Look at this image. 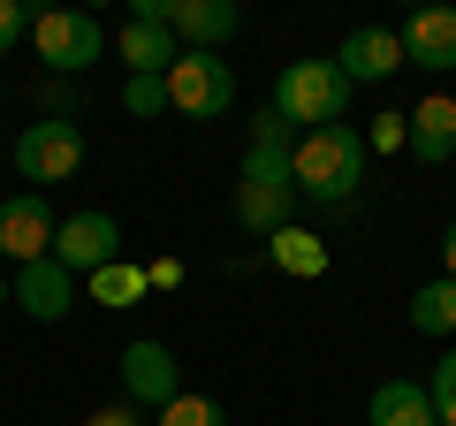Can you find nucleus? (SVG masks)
Wrapping results in <instances>:
<instances>
[{"label": "nucleus", "mask_w": 456, "mask_h": 426, "mask_svg": "<svg viewBox=\"0 0 456 426\" xmlns=\"http://www.w3.org/2000/svg\"><path fill=\"white\" fill-rule=\"evenodd\" d=\"M289 176H297V198H312V206H350L365 183V130H350V122L305 130L289 145Z\"/></svg>", "instance_id": "obj_1"}, {"label": "nucleus", "mask_w": 456, "mask_h": 426, "mask_svg": "<svg viewBox=\"0 0 456 426\" xmlns=\"http://www.w3.org/2000/svg\"><path fill=\"white\" fill-rule=\"evenodd\" d=\"M274 115L281 122H305V130H327V122L350 115V77H342L335 53H305L274 77Z\"/></svg>", "instance_id": "obj_2"}, {"label": "nucleus", "mask_w": 456, "mask_h": 426, "mask_svg": "<svg viewBox=\"0 0 456 426\" xmlns=\"http://www.w3.org/2000/svg\"><path fill=\"white\" fill-rule=\"evenodd\" d=\"M297 206V176H289V145H244V168H236V221L251 236L289 229Z\"/></svg>", "instance_id": "obj_3"}, {"label": "nucleus", "mask_w": 456, "mask_h": 426, "mask_svg": "<svg viewBox=\"0 0 456 426\" xmlns=\"http://www.w3.org/2000/svg\"><path fill=\"white\" fill-rule=\"evenodd\" d=\"M167 107L191 115V122H221L236 107V69H228V53H175V69H167Z\"/></svg>", "instance_id": "obj_4"}, {"label": "nucleus", "mask_w": 456, "mask_h": 426, "mask_svg": "<svg viewBox=\"0 0 456 426\" xmlns=\"http://www.w3.org/2000/svg\"><path fill=\"white\" fill-rule=\"evenodd\" d=\"M31 46H38V61H46L53 77H77V69H92L99 53H107V31H99V16H84V8H46V16L31 23Z\"/></svg>", "instance_id": "obj_5"}, {"label": "nucleus", "mask_w": 456, "mask_h": 426, "mask_svg": "<svg viewBox=\"0 0 456 426\" xmlns=\"http://www.w3.org/2000/svg\"><path fill=\"white\" fill-rule=\"evenodd\" d=\"M84 168V130L77 122H53V115H38V122H23V137H16V176L23 183H69Z\"/></svg>", "instance_id": "obj_6"}, {"label": "nucleus", "mask_w": 456, "mask_h": 426, "mask_svg": "<svg viewBox=\"0 0 456 426\" xmlns=\"http://www.w3.org/2000/svg\"><path fill=\"white\" fill-rule=\"evenodd\" d=\"M53 236H61V213L46 206V191H8L0 198V259H53Z\"/></svg>", "instance_id": "obj_7"}, {"label": "nucleus", "mask_w": 456, "mask_h": 426, "mask_svg": "<svg viewBox=\"0 0 456 426\" xmlns=\"http://www.w3.org/2000/svg\"><path fill=\"white\" fill-rule=\"evenodd\" d=\"M122 396H130V411H167L183 396V365H175V350L167 343H130L122 350Z\"/></svg>", "instance_id": "obj_8"}, {"label": "nucleus", "mask_w": 456, "mask_h": 426, "mask_svg": "<svg viewBox=\"0 0 456 426\" xmlns=\"http://www.w3.org/2000/svg\"><path fill=\"white\" fill-rule=\"evenodd\" d=\"M114 251H122V229H114V213H99V206H84V213H61L53 259H61L69 274H99V266H114Z\"/></svg>", "instance_id": "obj_9"}, {"label": "nucleus", "mask_w": 456, "mask_h": 426, "mask_svg": "<svg viewBox=\"0 0 456 426\" xmlns=\"http://www.w3.org/2000/svg\"><path fill=\"white\" fill-rule=\"evenodd\" d=\"M167 31H175L183 53H221L244 31V8L236 0H167Z\"/></svg>", "instance_id": "obj_10"}, {"label": "nucleus", "mask_w": 456, "mask_h": 426, "mask_svg": "<svg viewBox=\"0 0 456 426\" xmlns=\"http://www.w3.org/2000/svg\"><path fill=\"white\" fill-rule=\"evenodd\" d=\"M16 305L31 312V320H69L77 312V274H69L61 259H31V266H16Z\"/></svg>", "instance_id": "obj_11"}, {"label": "nucleus", "mask_w": 456, "mask_h": 426, "mask_svg": "<svg viewBox=\"0 0 456 426\" xmlns=\"http://www.w3.org/2000/svg\"><path fill=\"white\" fill-rule=\"evenodd\" d=\"M335 61H342V77H350V84H388L395 69H403V38H395L388 23H358V31L342 38Z\"/></svg>", "instance_id": "obj_12"}, {"label": "nucleus", "mask_w": 456, "mask_h": 426, "mask_svg": "<svg viewBox=\"0 0 456 426\" xmlns=\"http://www.w3.org/2000/svg\"><path fill=\"white\" fill-rule=\"evenodd\" d=\"M403 130H411V160L449 168V160H456V99H449V92H426L419 107L403 115Z\"/></svg>", "instance_id": "obj_13"}, {"label": "nucleus", "mask_w": 456, "mask_h": 426, "mask_svg": "<svg viewBox=\"0 0 456 426\" xmlns=\"http://www.w3.org/2000/svg\"><path fill=\"white\" fill-rule=\"evenodd\" d=\"M395 38H403V61L411 69H434V77L456 69V8H419Z\"/></svg>", "instance_id": "obj_14"}, {"label": "nucleus", "mask_w": 456, "mask_h": 426, "mask_svg": "<svg viewBox=\"0 0 456 426\" xmlns=\"http://www.w3.org/2000/svg\"><path fill=\"white\" fill-rule=\"evenodd\" d=\"M114 53H122V69H130V77H167L183 46H175V31H167V23L122 16V31H114Z\"/></svg>", "instance_id": "obj_15"}, {"label": "nucleus", "mask_w": 456, "mask_h": 426, "mask_svg": "<svg viewBox=\"0 0 456 426\" xmlns=\"http://www.w3.org/2000/svg\"><path fill=\"white\" fill-rule=\"evenodd\" d=\"M365 419H373V426H441V419H434V396H426V381H380Z\"/></svg>", "instance_id": "obj_16"}, {"label": "nucleus", "mask_w": 456, "mask_h": 426, "mask_svg": "<svg viewBox=\"0 0 456 426\" xmlns=\"http://www.w3.org/2000/svg\"><path fill=\"white\" fill-rule=\"evenodd\" d=\"M266 259H274L281 274H305V282H320V274H327V244H320L312 229H297V221L266 236Z\"/></svg>", "instance_id": "obj_17"}, {"label": "nucleus", "mask_w": 456, "mask_h": 426, "mask_svg": "<svg viewBox=\"0 0 456 426\" xmlns=\"http://www.w3.org/2000/svg\"><path fill=\"white\" fill-rule=\"evenodd\" d=\"M411 335H456V282H426L411 290Z\"/></svg>", "instance_id": "obj_18"}, {"label": "nucleus", "mask_w": 456, "mask_h": 426, "mask_svg": "<svg viewBox=\"0 0 456 426\" xmlns=\"http://www.w3.org/2000/svg\"><path fill=\"white\" fill-rule=\"evenodd\" d=\"M145 290H152V282H145V266H130V259H114V266H99V274H92V297H99V305H107V312L137 305V297H145Z\"/></svg>", "instance_id": "obj_19"}, {"label": "nucleus", "mask_w": 456, "mask_h": 426, "mask_svg": "<svg viewBox=\"0 0 456 426\" xmlns=\"http://www.w3.org/2000/svg\"><path fill=\"white\" fill-rule=\"evenodd\" d=\"M152 426H228V411L213 404V396H191V389H183L167 411H152Z\"/></svg>", "instance_id": "obj_20"}, {"label": "nucleus", "mask_w": 456, "mask_h": 426, "mask_svg": "<svg viewBox=\"0 0 456 426\" xmlns=\"http://www.w3.org/2000/svg\"><path fill=\"white\" fill-rule=\"evenodd\" d=\"M426 396H434V419L456 426V350H441L434 373H426Z\"/></svg>", "instance_id": "obj_21"}, {"label": "nucleus", "mask_w": 456, "mask_h": 426, "mask_svg": "<svg viewBox=\"0 0 456 426\" xmlns=\"http://www.w3.org/2000/svg\"><path fill=\"white\" fill-rule=\"evenodd\" d=\"M122 107L130 115H167V77H130L122 84Z\"/></svg>", "instance_id": "obj_22"}, {"label": "nucleus", "mask_w": 456, "mask_h": 426, "mask_svg": "<svg viewBox=\"0 0 456 426\" xmlns=\"http://www.w3.org/2000/svg\"><path fill=\"white\" fill-rule=\"evenodd\" d=\"M411 145V130H403V115H380L373 130H365V152H403Z\"/></svg>", "instance_id": "obj_23"}, {"label": "nucleus", "mask_w": 456, "mask_h": 426, "mask_svg": "<svg viewBox=\"0 0 456 426\" xmlns=\"http://www.w3.org/2000/svg\"><path fill=\"white\" fill-rule=\"evenodd\" d=\"M31 8H23V0H0V53H8V46H16V38H31Z\"/></svg>", "instance_id": "obj_24"}, {"label": "nucleus", "mask_w": 456, "mask_h": 426, "mask_svg": "<svg viewBox=\"0 0 456 426\" xmlns=\"http://www.w3.org/2000/svg\"><path fill=\"white\" fill-rule=\"evenodd\" d=\"M251 145H289V122L274 115V99H266L259 115H251Z\"/></svg>", "instance_id": "obj_25"}, {"label": "nucleus", "mask_w": 456, "mask_h": 426, "mask_svg": "<svg viewBox=\"0 0 456 426\" xmlns=\"http://www.w3.org/2000/svg\"><path fill=\"white\" fill-rule=\"evenodd\" d=\"M145 282H152V290H183V259H152Z\"/></svg>", "instance_id": "obj_26"}, {"label": "nucleus", "mask_w": 456, "mask_h": 426, "mask_svg": "<svg viewBox=\"0 0 456 426\" xmlns=\"http://www.w3.org/2000/svg\"><path fill=\"white\" fill-rule=\"evenodd\" d=\"M84 426H145V419H137L130 404H107V411H92V419H84Z\"/></svg>", "instance_id": "obj_27"}, {"label": "nucleus", "mask_w": 456, "mask_h": 426, "mask_svg": "<svg viewBox=\"0 0 456 426\" xmlns=\"http://www.w3.org/2000/svg\"><path fill=\"white\" fill-rule=\"evenodd\" d=\"M441 259H449V282H456V221H449V236H441Z\"/></svg>", "instance_id": "obj_28"}, {"label": "nucleus", "mask_w": 456, "mask_h": 426, "mask_svg": "<svg viewBox=\"0 0 456 426\" xmlns=\"http://www.w3.org/2000/svg\"><path fill=\"white\" fill-rule=\"evenodd\" d=\"M8 297H16V282H8V274H0V305H8Z\"/></svg>", "instance_id": "obj_29"}, {"label": "nucleus", "mask_w": 456, "mask_h": 426, "mask_svg": "<svg viewBox=\"0 0 456 426\" xmlns=\"http://www.w3.org/2000/svg\"><path fill=\"white\" fill-rule=\"evenodd\" d=\"M449 99H456V92H449Z\"/></svg>", "instance_id": "obj_30"}]
</instances>
